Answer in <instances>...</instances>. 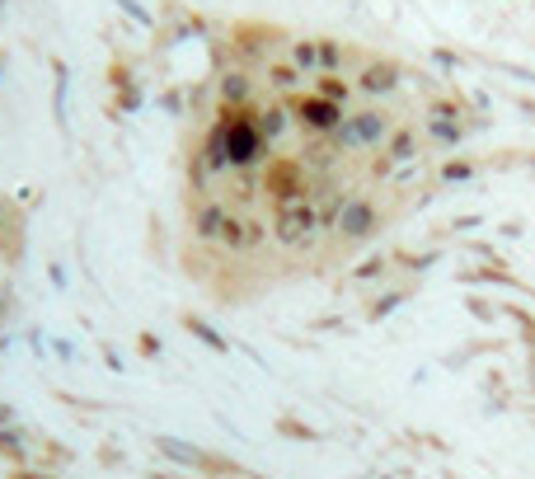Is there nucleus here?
<instances>
[{"label": "nucleus", "mask_w": 535, "mask_h": 479, "mask_svg": "<svg viewBox=\"0 0 535 479\" xmlns=\"http://www.w3.org/2000/svg\"><path fill=\"white\" fill-rule=\"evenodd\" d=\"M470 132V104L404 62L245 38L188 146L193 245L240 287L324 273L428 198Z\"/></svg>", "instance_id": "obj_1"}]
</instances>
